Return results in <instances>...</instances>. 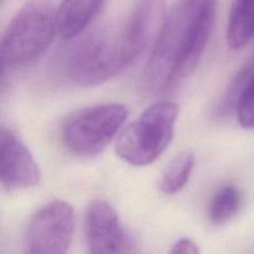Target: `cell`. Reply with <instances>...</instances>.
<instances>
[{"instance_id":"8fae6325","label":"cell","mask_w":254,"mask_h":254,"mask_svg":"<svg viewBox=\"0 0 254 254\" xmlns=\"http://www.w3.org/2000/svg\"><path fill=\"white\" fill-rule=\"evenodd\" d=\"M106 0H61L57 6L59 35L72 40L87 31Z\"/></svg>"},{"instance_id":"6da1fadb","label":"cell","mask_w":254,"mask_h":254,"mask_svg":"<svg viewBox=\"0 0 254 254\" xmlns=\"http://www.w3.org/2000/svg\"><path fill=\"white\" fill-rule=\"evenodd\" d=\"M216 11L217 0H176L144 67V92L168 91L195 71L210 41Z\"/></svg>"},{"instance_id":"3957f363","label":"cell","mask_w":254,"mask_h":254,"mask_svg":"<svg viewBox=\"0 0 254 254\" xmlns=\"http://www.w3.org/2000/svg\"><path fill=\"white\" fill-rule=\"evenodd\" d=\"M57 7L52 0H27L12 16L2 34L0 57L2 72L39 60L54 41Z\"/></svg>"},{"instance_id":"52a82bcc","label":"cell","mask_w":254,"mask_h":254,"mask_svg":"<svg viewBox=\"0 0 254 254\" xmlns=\"http://www.w3.org/2000/svg\"><path fill=\"white\" fill-rule=\"evenodd\" d=\"M84 235L89 254H135V245L113 206L93 200L84 213Z\"/></svg>"},{"instance_id":"5b68a950","label":"cell","mask_w":254,"mask_h":254,"mask_svg":"<svg viewBox=\"0 0 254 254\" xmlns=\"http://www.w3.org/2000/svg\"><path fill=\"white\" fill-rule=\"evenodd\" d=\"M128 118V109L119 103L84 107L69 114L61 128L64 146L78 156H96L116 138Z\"/></svg>"},{"instance_id":"ba28073f","label":"cell","mask_w":254,"mask_h":254,"mask_svg":"<svg viewBox=\"0 0 254 254\" xmlns=\"http://www.w3.org/2000/svg\"><path fill=\"white\" fill-rule=\"evenodd\" d=\"M166 14L165 0H139L121 29L124 51L130 64L154 46Z\"/></svg>"},{"instance_id":"8992f818","label":"cell","mask_w":254,"mask_h":254,"mask_svg":"<svg viewBox=\"0 0 254 254\" xmlns=\"http://www.w3.org/2000/svg\"><path fill=\"white\" fill-rule=\"evenodd\" d=\"M76 215L68 202L54 200L31 216L25 232V254H68Z\"/></svg>"},{"instance_id":"30bf717a","label":"cell","mask_w":254,"mask_h":254,"mask_svg":"<svg viewBox=\"0 0 254 254\" xmlns=\"http://www.w3.org/2000/svg\"><path fill=\"white\" fill-rule=\"evenodd\" d=\"M216 112L218 116L236 113L243 128L254 129V59L231 81Z\"/></svg>"},{"instance_id":"4fadbf2b","label":"cell","mask_w":254,"mask_h":254,"mask_svg":"<svg viewBox=\"0 0 254 254\" xmlns=\"http://www.w3.org/2000/svg\"><path fill=\"white\" fill-rule=\"evenodd\" d=\"M196 164L193 151L184 150L179 153L164 170L159 188L165 195H175L180 192L191 178Z\"/></svg>"},{"instance_id":"9a60e30c","label":"cell","mask_w":254,"mask_h":254,"mask_svg":"<svg viewBox=\"0 0 254 254\" xmlns=\"http://www.w3.org/2000/svg\"><path fill=\"white\" fill-rule=\"evenodd\" d=\"M168 254H200V248L192 240L184 237L171 246Z\"/></svg>"},{"instance_id":"7c38bea8","label":"cell","mask_w":254,"mask_h":254,"mask_svg":"<svg viewBox=\"0 0 254 254\" xmlns=\"http://www.w3.org/2000/svg\"><path fill=\"white\" fill-rule=\"evenodd\" d=\"M227 45L240 50L254 40V0H232L228 15Z\"/></svg>"},{"instance_id":"7a4b0ae2","label":"cell","mask_w":254,"mask_h":254,"mask_svg":"<svg viewBox=\"0 0 254 254\" xmlns=\"http://www.w3.org/2000/svg\"><path fill=\"white\" fill-rule=\"evenodd\" d=\"M61 57L64 77L81 87H96L130 66L121 30H94L68 40Z\"/></svg>"},{"instance_id":"9c48e42d","label":"cell","mask_w":254,"mask_h":254,"mask_svg":"<svg viewBox=\"0 0 254 254\" xmlns=\"http://www.w3.org/2000/svg\"><path fill=\"white\" fill-rule=\"evenodd\" d=\"M0 179L7 191L35 188L41 180V171L27 146L4 126L0 131Z\"/></svg>"},{"instance_id":"5bb4252c","label":"cell","mask_w":254,"mask_h":254,"mask_svg":"<svg viewBox=\"0 0 254 254\" xmlns=\"http://www.w3.org/2000/svg\"><path fill=\"white\" fill-rule=\"evenodd\" d=\"M242 206V193L233 184L222 185L211 198L208 220L212 225L221 226L232 220Z\"/></svg>"},{"instance_id":"277c9868","label":"cell","mask_w":254,"mask_h":254,"mask_svg":"<svg viewBox=\"0 0 254 254\" xmlns=\"http://www.w3.org/2000/svg\"><path fill=\"white\" fill-rule=\"evenodd\" d=\"M178 116L179 107L175 102L151 104L119 134L117 155L133 166L153 164L173 140Z\"/></svg>"}]
</instances>
